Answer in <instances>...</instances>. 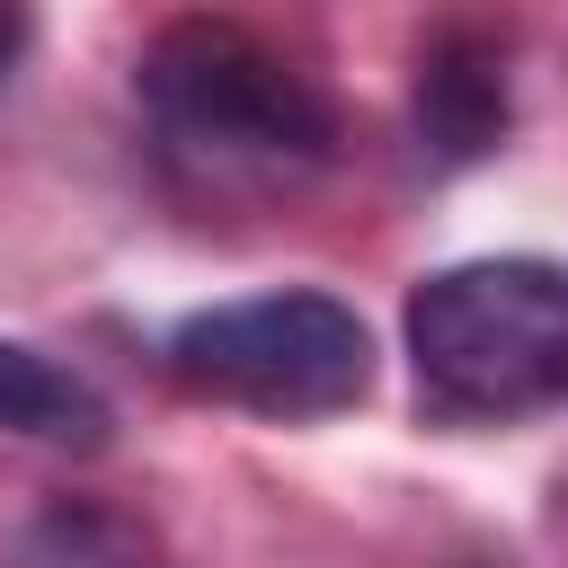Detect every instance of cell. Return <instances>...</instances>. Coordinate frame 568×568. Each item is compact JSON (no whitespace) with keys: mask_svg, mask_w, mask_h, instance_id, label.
<instances>
[{"mask_svg":"<svg viewBox=\"0 0 568 568\" xmlns=\"http://www.w3.org/2000/svg\"><path fill=\"white\" fill-rule=\"evenodd\" d=\"M0 426L9 435H36V444H62V453H98L115 417H106V399L71 364H53L44 346L0 337Z\"/></svg>","mask_w":568,"mask_h":568,"instance_id":"cell-5","label":"cell"},{"mask_svg":"<svg viewBox=\"0 0 568 568\" xmlns=\"http://www.w3.org/2000/svg\"><path fill=\"white\" fill-rule=\"evenodd\" d=\"M408 364L435 417L515 426L568 399V266L462 257L408 293Z\"/></svg>","mask_w":568,"mask_h":568,"instance_id":"cell-1","label":"cell"},{"mask_svg":"<svg viewBox=\"0 0 568 568\" xmlns=\"http://www.w3.org/2000/svg\"><path fill=\"white\" fill-rule=\"evenodd\" d=\"M169 373L257 417H337L373 390V328L337 293H248L178 320Z\"/></svg>","mask_w":568,"mask_h":568,"instance_id":"cell-3","label":"cell"},{"mask_svg":"<svg viewBox=\"0 0 568 568\" xmlns=\"http://www.w3.org/2000/svg\"><path fill=\"white\" fill-rule=\"evenodd\" d=\"M142 115L195 151V160H240V169H302L328 151V98L240 18H169L142 62H133Z\"/></svg>","mask_w":568,"mask_h":568,"instance_id":"cell-2","label":"cell"},{"mask_svg":"<svg viewBox=\"0 0 568 568\" xmlns=\"http://www.w3.org/2000/svg\"><path fill=\"white\" fill-rule=\"evenodd\" d=\"M36 568H160V559L124 524H106V515H62V524H44Z\"/></svg>","mask_w":568,"mask_h":568,"instance_id":"cell-6","label":"cell"},{"mask_svg":"<svg viewBox=\"0 0 568 568\" xmlns=\"http://www.w3.org/2000/svg\"><path fill=\"white\" fill-rule=\"evenodd\" d=\"M18 53H27V0H0V80L18 71Z\"/></svg>","mask_w":568,"mask_h":568,"instance_id":"cell-7","label":"cell"},{"mask_svg":"<svg viewBox=\"0 0 568 568\" xmlns=\"http://www.w3.org/2000/svg\"><path fill=\"white\" fill-rule=\"evenodd\" d=\"M497 133H506V44L453 18L417 53V142L435 160H479Z\"/></svg>","mask_w":568,"mask_h":568,"instance_id":"cell-4","label":"cell"}]
</instances>
